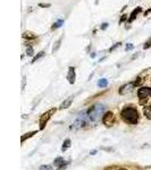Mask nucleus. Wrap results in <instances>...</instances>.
Wrapping results in <instances>:
<instances>
[{"label": "nucleus", "instance_id": "1", "mask_svg": "<svg viewBox=\"0 0 151 170\" xmlns=\"http://www.w3.org/2000/svg\"><path fill=\"white\" fill-rule=\"evenodd\" d=\"M122 118L128 124H132V125H135L139 120V112L135 108H131V107H127L122 110V113H120Z\"/></svg>", "mask_w": 151, "mask_h": 170}, {"label": "nucleus", "instance_id": "2", "mask_svg": "<svg viewBox=\"0 0 151 170\" xmlns=\"http://www.w3.org/2000/svg\"><path fill=\"white\" fill-rule=\"evenodd\" d=\"M102 113H104V107L101 104H95L93 107H91L89 109V111H88L89 118L91 120H93V121H97Z\"/></svg>", "mask_w": 151, "mask_h": 170}, {"label": "nucleus", "instance_id": "3", "mask_svg": "<svg viewBox=\"0 0 151 170\" xmlns=\"http://www.w3.org/2000/svg\"><path fill=\"white\" fill-rule=\"evenodd\" d=\"M55 112H56V109H51V110L47 111L46 113H43L42 116H41V118H40V129H43V128L46 127L48 120L51 118L52 115Z\"/></svg>", "mask_w": 151, "mask_h": 170}, {"label": "nucleus", "instance_id": "4", "mask_svg": "<svg viewBox=\"0 0 151 170\" xmlns=\"http://www.w3.org/2000/svg\"><path fill=\"white\" fill-rule=\"evenodd\" d=\"M102 121L104 124L107 126V127H111L114 124H115V116L111 111H108L104 115V118H102Z\"/></svg>", "mask_w": 151, "mask_h": 170}, {"label": "nucleus", "instance_id": "5", "mask_svg": "<svg viewBox=\"0 0 151 170\" xmlns=\"http://www.w3.org/2000/svg\"><path fill=\"white\" fill-rule=\"evenodd\" d=\"M137 95L140 100H146L151 98V87H141L137 91Z\"/></svg>", "mask_w": 151, "mask_h": 170}, {"label": "nucleus", "instance_id": "6", "mask_svg": "<svg viewBox=\"0 0 151 170\" xmlns=\"http://www.w3.org/2000/svg\"><path fill=\"white\" fill-rule=\"evenodd\" d=\"M134 86H135V84L134 83H127V84L123 85L120 89H119V94H127V93H130L131 91L134 89Z\"/></svg>", "mask_w": 151, "mask_h": 170}, {"label": "nucleus", "instance_id": "7", "mask_svg": "<svg viewBox=\"0 0 151 170\" xmlns=\"http://www.w3.org/2000/svg\"><path fill=\"white\" fill-rule=\"evenodd\" d=\"M83 125H85V119H84V117H82V115H81L80 117L77 118V120H76L75 123L73 124V126H72V129H77V128L82 127Z\"/></svg>", "mask_w": 151, "mask_h": 170}, {"label": "nucleus", "instance_id": "8", "mask_svg": "<svg viewBox=\"0 0 151 170\" xmlns=\"http://www.w3.org/2000/svg\"><path fill=\"white\" fill-rule=\"evenodd\" d=\"M67 80L71 84H74L75 82V71L73 67H69V71H68V75H67Z\"/></svg>", "mask_w": 151, "mask_h": 170}, {"label": "nucleus", "instance_id": "9", "mask_svg": "<svg viewBox=\"0 0 151 170\" xmlns=\"http://www.w3.org/2000/svg\"><path fill=\"white\" fill-rule=\"evenodd\" d=\"M141 11H142V8H141V7H137V8H135V9H134V10L132 11V14H131V17L128 18V22H130V23H131V22H133L134 19L137 18V15L140 14Z\"/></svg>", "mask_w": 151, "mask_h": 170}, {"label": "nucleus", "instance_id": "10", "mask_svg": "<svg viewBox=\"0 0 151 170\" xmlns=\"http://www.w3.org/2000/svg\"><path fill=\"white\" fill-rule=\"evenodd\" d=\"M53 163L56 165L58 169H63L65 165H64V159L63 158H57L56 160L53 161Z\"/></svg>", "mask_w": 151, "mask_h": 170}, {"label": "nucleus", "instance_id": "11", "mask_svg": "<svg viewBox=\"0 0 151 170\" xmlns=\"http://www.w3.org/2000/svg\"><path fill=\"white\" fill-rule=\"evenodd\" d=\"M23 38L24 39H27V40H34V39L37 38V35L34 33H32V32H28V31H26V32H24L23 33Z\"/></svg>", "mask_w": 151, "mask_h": 170}, {"label": "nucleus", "instance_id": "12", "mask_svg": "<svg viewBox=\"0 0 151 170\" xmlns=\"http://www.w3.org/2000/svg\"><path fill=\"white\" fill-rule=\"evenodd\" d=\"M143 113H144V116H146V118L151 120V105L144 107V108H143Z\"/></svg>", "mask_w": 151, "mask_h": 170}, {"label": "nucleus", "instance_id": "13", "mask_svg": "<svg viewBox=\"0 0 151 170\" xmlns=\"http://www.w3.org/2000/svg\"><path fill=\"white\" fill-rule=\"evenodd\" d=\"M72 101H73V96H71V98H68L67 100H65L64 102L62 103V105H60V108L62 109H66V108H68L69 105H71V103H72Z\"/></svg>", "mask_w": 151, "mask_h": 170}, {"label": "nucleus", "instance_id": "14", "mask_svg": "<svg viewBox=\"0 0 151 170\" xmlns=\"http://www.w3.org/2000/svg\"><path fill=\"white\" fill-rule=\"evenodd\" d=\"M63 24H64V20H63V19L57 20L56 23H53V25L51 26V30H57V28H59L63 25Z\"/></svg>", "mask_w": 151, "mask_h": 170}, {"label": "nucleus", "instance_id": "15", "mask_svg": "<svg viewBox=\"0 0 151 170\" xmlns=\"http://www.w3.org/2000/svg\"><path fill=\"white\" fill-rule=\"evenodd\" d=\"M108 85V80H106V78H101V80L98 82V86L99 87H106Z\"/></svg>", "mask_w": 151, "mask_h": 170}, {"label": "nucleus", "instance_id": "16", "mask_svg": "<svg viewBox=\"0 0 151 170\" xmlns=\"http://www.w3.org/2000/svg\"><path fill=\"white\" fill-rule=\"evenodd\" d=\"M69 146H71V140H66V141L64 142V144H63L62 150H63V151H66V150Z\"/></svg>", "mask_w": 151, "mask_h": 170}, {"label": "nucleus", "instance_id": "17", "mask_svg": "<svg viewBox=\"0 0 151 170\" xmlns=\"http://www.w3.org/2000/svg\"><path fill=\"white\" fill-rule=\"evenodd\" d=\"M62 40H63V39L60 38V39H59V40H58V41H57L56 44H55V46H53V48H52V52H56L57 50L59 49V47H60V44H62Z\"/></svg>", "mask_w": 151, "mask_h": 170}, {"label": "nucleus", "instance_id": "18", "mask_svg": "<svg viewBox=\"0 0 151 170\" xmlns=\"http://www.w3.org/2000/svg\"><path fill=\"white\" fill-rule=\"evenodd\" d=\"M34 134H37V132H31V133H27L26 135H23V136H22V142H24L26 138H30L31 136H33Z\"/></svg>", "mask_w": 151, "mask_h": 170}, {"label": "nucleus", "instance_id": "19", "mask_svg": "<svg viewBox=\"0 0 151 170\" xmlns=\"http://www.w3.org/2000/svg\"><path fill=\"white\" fill-rule=\"evenodd\" d=\"M43 56H44V52H43V51H40V52H39V53H38V55H37V56H35V57H34V58H33V61H32V62L38 61L39 59H40L41 57H43Z\"/></svg>", "mask_w": 151, "mask_h": 170}, {"label": "nucleus", "instance_id": "20", "mask_svg": "<svg viewBox=\"0 0 151 170\" xmlns=\"http://www.w3.org/2000/svg\"><path fill=\"white\" fill-rule=\"evenodd\" d=\"M39 170H52V167L49 165H41L39 168Z\"/></svg>", "mask_w": 151, "mask_h": 170}, {"label": "nucleus", "instance_id": "21", "mask_svg": "<svg viewBox=\"0 0 151 170\" xmlns=\"http://www.w3.org/2000/svg\"><path fill=\"white\" fill-rule=\"evenodd\" d=\"M33 53H34L33 48H32V47H27V49H26V55H27V56H33Z\"/></svg>", "mask_w": 151, "mask_h": 170}, {"label": "nucleus", "instance_id": "22", "mask_svg": "<svg viewBox=\"0 0 151 170\" xmlns=\"http://www.w3.org/2000/svg\"><path fill=\"white\" fill-rule=\"evenodd\" d=\"M120 44H122V43H120V42L116 43V44H115V46H113V47H111V48H110V49H109V52H113L114 50H115V49H116V48L120 47Z\"/></svg>", "mask_w": 151, "mask_h": 170}, {"label": "nucleus", "instance_id": "23", "mask_svg": "<svg viewBox=\"0 0 151 170\" xmlns=\"http://www.w3.org/2000/svg\"><path fill=\"white\" fill-rule=\"evenodd\" d=\"M150 47H151V39L149 40V41H146V42L144 43V46H143V48H144V49H149Z\"/></svg>", "mask_w": 151, "mask_h": 170}, {"label": "nucleus", "instance_id": "24", "mask_svg": "<svg viewBox=\"0 0 151 170\" xmlns=\"http://www.w3.org/2000/svg\"><path fill=\"white\" fill-rule=\"evenodd\" d=\"M127 19V15H122V17H120V20H119V24H122V23H124L125 20Z\"/></svg>", "mask_w": 151, "mask_h": 170}, {"label": "nucleus", "instance_id": "25", "mask_svg": "<svg viewBox=\"0 0 151 170\" xmlns=\"http://www.w3.org/2000/svg\"><path fill=\"white\" fill-rule=\"evenodd\" d=\"M39 7H41V8H48V7H51L50 4H39Z\"/></svg>", "mask_w": 151, "mask_h": 170}, {"label": "nucleus", "instance_id": "26", "mask_svg": "<svg viewBox=\"0 0 151 170\" xmlns=\"http://www.w3.org/2000/svg\"><path fill=\"white\" fill-rule=\"evenodd\" d=\"M108 25H109L108 23H102L101 24V26H100V28H101V30H106V28L108 27Z\"/></svg>", "mask_w": 151, "mask_h": 170}, {"label": "nucleus", "instance_id": "27", "mask_svg": "<svg viewBox=\"0 0 151 170\" xmlns=\"http://www.w3.org/2000/svg\"><path fill=\"white\" fill-rule=\"evenodd\" d=\"M133 49V44H127L126 46V51H130V50H132Z\"/></svg>", "mask_w": 151, "mask_h": 170}, {"label": "nucleus", "instance_id": "28", "mask_svg": "<svg viewBox=\"0 0 151 170\" xmlns=\"http://www.w3.org/2000/svg\"><path fill=\"white\" fill-rule=\"evenodd\" d=\"M141 82H142V80L140 78V77H139V78H137V80H135V82H134V84H135V85H139L140 83H141Z\"/></svg>", "mask_w": 151, "mask_h": 170}, {"label": "nucleus", "instance_id": "29", "mask_svg": "<svg viewBox=\"0 0 151 170\" xmlns=\"http://www.w3.org/2000/svg\"><path fill=\"white\" fill-rule=\"evenodd\" d=\"M150 11H151V9H149V10H146V13H144V16H146V15L149 14V13H150Z\"/></svg>", "mask_w": 151, "mask_h": 170}]
</instances>
